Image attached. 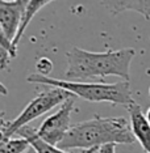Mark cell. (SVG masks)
<instances>
[{
  "mask_svg": "<svg viewBox=\"0 0 150 153\" xmlns=\"http://www.w3.org/2000/svg\"><path fill=\"white\" fill-rule=\"evenodd\" d=\"M0 94H2V96H7V94H8V90H7L5 85L3 84L2 81H0Z\"/></svg>",
  "mask_w": 150,
  "mask_h": 153,
  "instance_id": "obj_15",
  "label": "cell"
},
{
  "mask_svg": "<svg viewBox=\"0 0 150 153\" xmlns=\"http://www.w3.org/2000/svg\"><path fill=\"white\" fill-rule=\"evenodd\" d=\"M74 105L75 102L72 97L65 101L54 114L47 117L41 123V126L36 131L38 137L49 144L58 147V144L63 140L65 135L71 127V114L74 111Z\"/></svg>",
  "mask_w": 150,
  "mask_h": 153,
  "instance_id": "obj_5",
  "label": "cell"
},
{
  "mask_svg": "<svg viewBox=\"0 0 150 153\" xmlns=\"http://www.w3.org/2000/svg\"><path fill=\"white\" fill-rule=\"evenodd\" d=\"M134 55V48L93 53L72 47L66 53L67 69L65 76L69 81H88L107 76H117L123 81H130V64Z\"/></svg>",
  "mask_w": 150,
  "mask_h": 153,
  "instance_id": "obj_1",
  "label": "cell"
},
{
  "mask_svg": "<svg viewBox=\"0 0 150 153\" xmlns=\"http://www.w3.org/2000/svg\"><path fill=\"white\" fill-rule=\"evenodd\" d=\"M149 96H150V86H149Z\"/></svg>",
  "mask_w": 150,
  "mask_h": 153,
  "instance_id": "obj_19",
  "label": "cell"
},
{
  "mask_svg": "<svg viewBox=\"0 0 150 153\" xmlns=\"http://www.w3.org/2000/svg\"><path fill=\"white\" fill-rule=\"evenodd\" d=\"M49 3H51V1H49V0H30V1H26V5H25V8H24V12L21 16V21H20V25H19V30H17L16 37L12 42L16 48L19 47L20 39L23 38L24 33H25V30L28 29L29 24L32 22V20L34 19V16H36L44 7H46Z\"/></svg>",
  "mask_w": 150,
  "mask_h": 153,
  "instance_id": "obj_9",
  "label": "cell"
},
{
  "mask_svg": "<svg viewBox=\"0 0 150 153\" xmlns=\"http://www.w3.org/2000/svg\"><path fill=\"white\" fill-rule=\"evenodd\" d=\"M29 144L25 139H0V153H25L29 149Z\"/></svg>",
  "mask_w": 150,
  "mask_h": 153,
  "instance_id": "obj_12",
  "label": "cell"
},
{
  "mask_svg": "<svg viewBox=\"0 0 150 153\" xmlns=\"http://www.w3.org/2000/svg\"><path fill=\"white\" fill-rule=\"evenodd\" d=\"M145 117H146V119H148V122H149V124H150V107H149V109H148V111H146Z\"/></svg>",
  "mask_w": 150,
  "mask_h": 153,
  "instance_id": "obj_16",
  "label": "cell"
},
{
  "mask_svg": "<svg viewBox=\"0 0 150 153\" xmlns=\"http://www.w3.org/2000/svg\"><path fill=\"white\" fill-rule=\"evenodd\" d=\"M17 54V48L13 46L12 41L5 36L0 26V69H8L9 63L12 58H15Z\"/></svg>",
  "mask_w": 150,
  "mask_h": 153,
  "instance_id": "obj_11",
  "label": "cell"
},
{
  "mask_svg": "<svg viewBox=\"0 0 150 153\" xmlns=\"http://www.w3.org/2000/svg\"><path fill=\"white\" fill-rule=\"evenodd\" d=\"M95 152H96V151H95Z\"/></svg>",
  "mask_w": 150,
  "mask_h": 153,
  "instance_id": "obj_21",
  "label": "cell"
},
{
  "mask_svg": "<svg viewBox=\"0 0 150 153\" xmlns=\"http://www.w3.org/2000/svg\"><path fill=\"white\" fill-rule=\"evenodd\" d=\"M25 5V0H15V1L0 0V26L12 42L19 30Z\"/></svg>",
  "mask_w": 150,
  "mask_h": 153,
  "instance_id": "obj_7",
  "label": "cell"
},
{
  "mask_svg": "<svg viewBox=\"0 0 150 153\" xmlns=\"http://www.w3.org/2000/svg\"><path fill=\"white\" fill-rule=\"evenodd\" d=\"M0 115H2V111H0Z\"/></svg>",
  "mask_w": 150,
  "mask_h": 153,
  "instance_id": "obj_20",
  "label": "cell"
},
{
  "mask_svg": "<svg viewBox=\"0 0 150 153\" xmlns=\"http://www.w3.org/2000/svg\"><path fill=\"white\" fill-rule=\"evenodd\" d=\"M134 141L127 118H104L95 115L88 120L72 124L63 140L58 144V148L62 151H90L108 144H133Z\"/></svg>",
  "mask_w": 150,
  "mask_h": 153,
  "instance_id": "obj_2",
  "label": "cell"
},
{
  "mask_svg": "<svg viewBox=\"0 0 150 153\" xmlns=\"http://www.w3.org/2000/svg\"><path fill=\"white\" fill-rule=\"evenodd\" d=\"M16 135H19V137L25 139L29 147L34 151V153H74L71 151H62L55 145L44 141L41 137H38L36 130H33L32 127H24L17 131Z\"/></svg>",
  "mask_w": 150,
  "mask_h": 153,
  "instance_id": "obj_8",
  "label": "cell"
},
{
  "mask_svg": "<svg viewBox=\"0 0 150 153\" xmlns=\"http://www.w3.org/2000/svg\"><path fill=\"white\" fill-rule=\"evenodd\" d=\"M100 4L113 15L124 11H134L142 15L146 20L150 19V1H100Z\"/></svg>",
  "mask_w": 150,
  "mask_h": 153,
  "instance_id": "obj_10",
  "label": "cell"
},
{
  "mask_svg": "<svg viewBox=\"0 0 150 153\" xmlns=\"http://www.w3.org/2000/svg\"><path fill=\"white\" fill-rule=\"evenodd\" d=\"M28 82L46 85L51 88H59L72 97H79L88 102H108L112 105L127 106L132 102L130 81H118L112 84L104 82H88V81H69V80L54 79L50 76H41L32 74L26 77Z\"/></svg>",
  "mask_w": 150,
  "mask_h": 153,
  "instance_id": "obj_3",
  "label": "cell"
},
{
  "mask_svg": "<svg viewBox=\"0 0 150 153\" xmlns=\"http://www.w3.org/2000/svg\"><path fill=\"white\" fill-rule=\"evenodd\" d=\"M25 153H34V151H33V149H32V148H29V149H28V151H26Z\"/></svg>",
  "mask_w": 150,
  "mask_h": 153,
  "instance_id": "obj_18",
  "label": "cell"
},
{
  "mask_svg": "<svg viewBox=\"0 0 150 153\" xmlns=\"http://www.w3.org/2000/svg\"><path fill=\"white\" fill-rule=\"evenodd\" d=\"M125 107L129 114V124L134 140L139 143L145 153H150V124L142 111V107L136 101H132Z\"/></svg>",
  "mask_w": 150,
  "mask_h": 153,
  "instance_id": "obj_6",
  "label": "cell"
},
{
  "mask_svg": "<svg viewBox=\"0 0 150 153\" xmlns=\"http://www.w3.org/2000/svg\"><path fill=\"white\" fill-rule=\"evenodd\" d=\"M36 68H37V74L38 75L49 76V74H50L51 69H53V63H51V60H49L47 58H41L40 60L37 62Z\"/></svg>",
  "mask_w": 150,
  "mask_h": 153,
  "instance_id": "obj_13",
  "label": "cell"
},
{
  "mask_svg": "<svg viewBox=\"0 0 150 153\" xmlns=\"http://www.w3.org/2000/svg\"><path fill=\"white\" fill-rule=\"evenodd\" d=\"M96 149H90V151H82V153H93Z\"/></svg>",
  "mask_w": 150,
  "mask_h": 153,
  "instance_id": "obj_17",
  "label": "cell"
},
{
  "mask_svg": "<svg viewBox=\"0 0 150 153\" xmlns=\"http://www.w3.org/2000/svg\"><path fill=\"white\" fill-rule=\"evenodd\" d=\"M95 153H116V145L115 144L103 145V147L97 148Z\"/></svg>",
  "mask_w": 150,
  "mask_h": 153,
  "instance_id": "obj_14",
  "label": "cell"
},
{
  "mask_svg": "<svg viewBox=\"0 0 150 153\" xmlns=\"http://www.w3.org/2000/svg\"><path fill=\"white\" fill-rule=\"evenodd\" d=\"M70 97L72 96L65 90L59 88H50L38 93L13 120L8 122L3 119L0 115V139L12 137L19 130L26 127L32 120L46 114L47 111L53 110L54 107L61 106Z\"/></svg>",
  "mask_w": 150,
  "mask_h": 153,
  "instance_id": "obj_4",
  "label": "cell"
}]
</instances>
